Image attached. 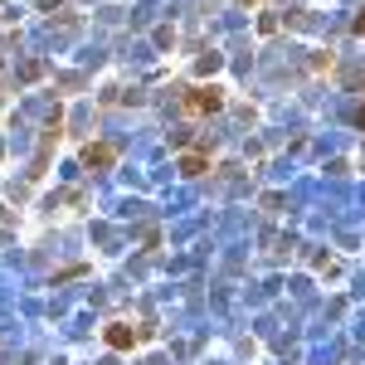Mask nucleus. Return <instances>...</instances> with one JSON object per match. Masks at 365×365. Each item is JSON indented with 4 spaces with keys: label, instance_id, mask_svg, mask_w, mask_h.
I'll return each mask as SVG.
<instances>
[{
    "label": "nucleus",
    "instance_id": "obj_1",
    "mask_svg": "<svg viewBox=\"0 0 365 365\" xmlns=\"http://www.w3.org/2000/svg\"><path fill=\"white\" fill-rule=\"evenodd\" d=\"M180 108H185L190 117H210V113H220V108H225V93H220V88H185Z\"/></svg>",
    "mask_w": 365,
    "mask_h": 365
},
{
    "label": "nucleus",
    "instance_id": "obj_2",
    "mask_svg": "<svg viewBox=\"0 0 365 365\" xmlns=\"http://www.w3.org/2000/svg\"><path fill=\"white\" fill-rule=\"evenodd\" d=\"M83 166L88 170H113L117 166V151L108 146V141H88V146H83Z\"/></svg>",
    "mask_w": 365,
    "mask_h": 365
},
{
    "label": "nucleus",
    "instance_id": "obj_3",
    "mask_svg": "<svg viewBox=\"0 0 365 365\" xmlns=\"http://www.w3.org/2000/svg\"><path fill=\"white\" fill-rule=\"evenodd\" d=\"M103 336H108V346H113V351H132V346L141 341V331H137V327H122V322H117V327H108V331H103Z\"/></svg>",
    "mask_w": 365,
    "mask_h": 365
},
{
    "label": "nucleus",
    "instance_id": "obj_4",
    "mask_svg": "<svg viewBox=\"0 0 365 365\" xmlns=\"http://www.w3.org/2000/svg\"><path fill=\"white\" fill-rule=\"evenodd\" d=\"M180 170H185V175H205V170H210V156H205V151H185V156H180Z\"/></svg>",
    "mask_w": 365,
    "mask_h": 365
},
{
    "label": "nucleus",
    "instance_id": "obj_5",
    "mask_svg": "<svg viewBox=\"0 0 365 365\" xmlns=\"http://www.w3.org/2000/svg\"><path fill=\"white\" fill-rule=\"evenodd\" d=\"M356 127H361V132H365V108H361V113H356Z\"/></svg>",
    "mask_w": 365,
    "mask_h": 365
},
{
    "label": "nucleus",
    "instance_id": "obj_6",
    "mask_svg": "<svg viewBox=\"0 0 365 365\" xmlns=\"http://www.w3.org/2000/svg\"><path fill=\"white\" fill-rule=\"evenodd\" d=\"M356 34H365V15H361V20H356Z\"/></svg>",
    "mask_w": 365,
    "mask_h": 365
}]
</instances>
